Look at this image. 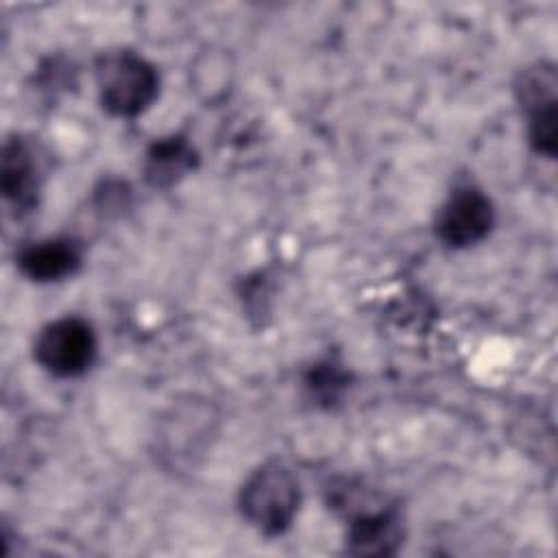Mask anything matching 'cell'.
Segmentation results:
<instances>
[{
  "mask_svg": "<svg viewBox=\"0 0 558 558\" xmlns=\"http://www.w3.org/2000/svg\"><path fill=\"white\" fill-rule=\"evenodd\" d=\"M240 512L262 534L286 532L299 510L301 490L292 471L281 462H266L255 469L240 488Z\"/></svg>",
  "mask_w": 558,
  "mask_h": 558,
  "instance_id": "obj_1",
  "label": "cell"
},
{
  "mask_svg": "<svg viewBox=\"0 0 558 558\" xmlns=\"http://www.w3.org/2000/svg\"><path fill=\"white\" fill-rule=\"evenodd\" d=\"M96 83L102 107L120 118L142 113L159 92L157 70L131 50L105 52L96 63Z\"/></svg>",
  "mask_w": 558,
  "mask_h": 558,
  "instance_id": "obj_2",
  "label": "cell"
},
{
  "mask_svg": "<svg viewBox=\"0 0 558 558\" xmlns=\"http://www.w3.org/2000/svg\"><path fill=\"white\" fill-rule=\"evenodd\" d=\"M336 508H342L349 517L347 549L357 556H390L403 543V519L397 506L368 497L366 506L344 490L333 488Z\"/></svg>",
  "mask_w": 558,
  "mask_h": 558,
  "instance_id": "obj_3",
  "label": "cell"
},
{
  "mask_svg": "<svg viewBox=\"0 0 558 558\" xmlns=\"http://www.w3.org/2000/svg\"><path fill=\"white\" fill-rule=\"evenodd\" d=\"M35 360L57 377H76L96 355V336L87 320L63 316L48 323L35 338Z\"/></svg>",
  "mask_w": 558,
  "mask_h": 558,
  "instance_id": "obj_4",
  "label": "cell"
},
{
  "mask_svg": "<svg viewBox=\"0 0 558 558\" xmlns=\"http://www.w3.org/2000/svg\"><path fill=\"white\" fill-rule=\"evenodd\" d=\"M495 222L490 198L473 187H456L436 214V235L451 248H466L484 240Z\"/></svg>",
  "mask_w": 558,
  "mask_h": 558,
  "instance_id": "obj_5",
  "label": "cell"
},
{
  "mask_svg": "<svg viewBox=\"0 0 558 558\" xmlns=\"http://www.w3.org/2000/svg\"><path fill=\"white\" fill-rule=\"evenodd\" d=\"M556 70L554 65L538 63L534 68H527L521 74V81L517 83L519 100L527 113V133L532 146L547 155H556L558 146V111H556Z\"/></svg>",
  "mask_w": 558,
  "mask_h": 558,
  "instance_id": "obj_6",
  "label": "cell"
},
{
  "mask_svg": "<svg viewBox=\"0 0 558 558\" xmlns=\"http://www.w3.org/2000/svg\"><path fill=\"white\" fill-rule=\"evenodd\" d=\"M211 423L214 416L207 403H183L181 408H172L159 432L163 456L183 462L203 453L207 436L211 434Z\"/></svg>",
  "mask_w": 558,
  "mask_h": 558,
  "instance_id": "obj_7",
  "label": "cell"
},
{
  "mask_svg": "<svg viewBox=\"0 0 558 558\" xmlns=\"http://www.w3.org/2000/svg\"><path fill=\"white\" fill-rule=\"evenodd\" d=\"M83 248L72 238H48L24 246L17 255V268L33 281H59L78 270Z\"/></svg>",
  "mask_w": 558,
  "mask_h": 558,
  "instance_id": "obj_8",
  "label": "cell"
},
{
  "mask_svg": "<svg viewBox=\"0 0 558 558\" xmlns=\"http://www.w3.org/2000/svg\"><path fill=\"white\" fill-rule=\"evenodd\" d=\"M0 187L4 198L20 211H28L35 205L39 190V168L31 146L15 137L7 140L2 148Z\"/></svg>",
  "mask_w": 558,
  "mask_h": 558,
  "instance_id": "obj_9",
  "label": "cell"
},
{
  "mask_svg": "<svg viewBox=\"0 0 558 558\" xmlns=\"http://www.w3.org/2000/svg\"><path fill=\"white\" fill-rule=\"evenodd\" d=\"M196 166V150L183 135L157 140L144 161V177L155 187H170Z\"/></svg>",
  "mask_w": 558,
  "mask_h": 558,
  "instance_id": "obj_10",
  "label": "cell"
},
{
  "mask_svg": "<svg viewBox=\"0 0 558 558\" xmlns=\"http://www.w3.org/2000/svg\"><path fill=\"white\" fill-rule=\"evenodd\" d=\"M351 375L333 360L316 362L303 377V388L307 397L323 408L336 405L349 390Z\"/></svg>",
  "mask_w": 558,
  "mask_h": 558,
  "instance_id": "obj_11",
  "label": "cell"
}]
</instances>
